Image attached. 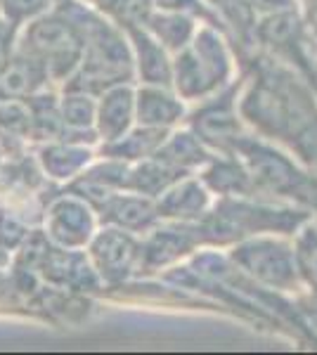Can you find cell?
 I'll list each match as a JSON object with an SVG mask.
<instances>
[{"instance_id":"7a4b0ae2","label":"cell","mask_w":317,"mask_h":355,"mask_svg":"<svg viewBox=\"0 0 317 355\" xmlns=\"http://www.w3.org/2000/svg\"><path fill=\"white\" fill-rule=\"evenodd\" d=\"M232 154L244 162L253 178L258 197L280 199L310 209L317 194V175L284 145L244 133Z\"/></svg>"},{"instance_id":"4fadbf2b","label":"cell","mask_w":317,"mask_h":355,"mask_svg":"<svg viewBox=\"0 0 317 355\" xmlns=\"http://www.w3.org/2000/svg\"><path fill=\"white\" fill-rule=\"evenodd\" d=\"M135 88L130 83L112 85L97 95V135L102 142L123 137L135 125Z\"/></svg>"},{"instance_id":"8fae6325","label":"cell","mask_w":317,"mask_h":355,"mask_svg":"<svg viewBox=\"0 0 317 355\" xmlns=\"http://www.w3.org/2000/svg\"><path fill=\"white\" fill-rule=\"evenodd\" d=\"M97 214H100V220L105 225H117L135 234H147L152 227H157L161 223L157 199L128 190L114 192L97 209Z\"/></svg>"},{"instance_id":"e0dca14e","label":"cell","mask_w":317,"mask_h":355,"mask_svg":"<svg viewBox=\"0 0 317 355\" xmlns=\"http://www.w3.org/2000/svg\"><path fill=\"white\" fill-rule=\"evenodd\" d=\"M93 162V152L78 142H45L38 150V164L53 180H74Z\"/></svg>"},{"instance_id":"44dd1931","label":"cell","mask_w":317,"mask_h":355,"mask_svg":"<svg viewBox=\"0 0 317 355\" xmlns=\"http://www.w3.org/2000/svg\"><path fill=\"white\" fill-rule=\"evenodd\" d=\"M28 114H31V125H28V137L36 142H53L62 140L65 135V119H62L60 97L55 93H33L26 97Z\"/></svg>"},{"instance_id":"ba28073f","label":"cell","mask_w":317,"mask_h":355,"mask_svg":"<svg viewBox=\"0 0 317 355\" xmlns=\"http://www.w3.org/2000/svg\"><path fill=\"white\" fill-rule=\"evenodd\" d=\"M45 232L55 246L83 249L95 234V209L78 194H62L45 211Z\"/></svg>"},{"instance_id":"d6986e66","label":"cell","mask_w":317,"mask_h":355,"mask_svg":"<svg viewBox=\"0 0 317 355\" xmlns=\"http://www.w3.org/2000/svg\"><path fill=\"white\" fill-rule=\"evenodd\" d=\"M189 173L175 168V166L166 164L164 159H159L157 154L149 159H142V162L130 164L128 178H126V187L128 192H137L145 194V197L157 199L159 194H164L173 182H178L180 178H185Z\"/></svg>"},{"instance_id":"cb8c5ba5","label":"cell","mask_w":317,"mask_h":355,"mask_svg":"<svg viewBox=\"0 0 317 355\" xmlns=\"http://www.w3.org/2000/svg\"><path fill=\"white\" fill-rule=\"evenodd\" d=\"M31 114L26 97H0V130L12 137H28Z\"/></svg>"},{"instance_id":"603a6c76","label":"cell","mask_w":317,"mask_h":355,"mask_svg":"<svg viewBox=\"0 0 317 355\" xmlns=\"http://www.w3.org/2000/svg\"><path fill=\"white\" fill-rule=\"evenodd\" d=\"M90 5L117 21L119 26L142 24L145 17L154 10V0H90Z\"/></svg>"},{"instance_id":"7402d4cb","label":"cell","mask_w":317,"mask_h":355,"mask_svg":"<svg viewBox=\"0 0 317 355\" xmlns=\"http://www.w3.org/2000/svg\"><path fill=\"white\" fill-rule=\"evenodd\" d=\"M298 272H301L303 289L317 294V223L310 218L293 237Z\"/></svg>"},{"instance_id":"8992f818","label":"cell","mask_w":317,"mask_h":355,"mask_svg":"<svg viewBox=\"0 0 317 355\" xmlns=\"http://www.w3.org/2000/svg\"><path fill=\"white\" fill-rule=\"evenodd\" d=\"M88 256L102 282L117 287L142 270V239L123 227L105 225L88 242Z\"/></svg>"},{"instance_id":"1f68e13d","label":"cell","mask_w":317,"mask_h":355,"mask_svg":"<svg viewBox=\"0 0 317 355\" xmlns=\"http://www.w3.org/2000/svg\"><path fill=\"white\" fill-rule=\"evenodd\" d=\"M88 3H90V0H88Z\"/></svg>"},{"instance_id":"5bb4252c","label":"cell","mask_w":317,"mask_h":355,"mask_svg":"<svg viewBox=\"0 0 317 355\" xmlns=\"http://www.w3.org/2000/svg\"><path fill=\"white\" fill-rule=\"evenodd\" d=\"M199 178L216 197H256L253 178L237 154H213Z\"/></svg>"},{"instance_id":"7c38bea8","label":"cell","mask_w":317,"mask_h":355,"mask_svg":"<svg viewBox=\"0 0 317 355\" xmlns=\"http://www.w3.org/2000/svg\"><path fill=\"white\" fill-rule=\"evenodd\" d=\"M135 57V73L145 85L173 88V55L142 24L123 26Z\"/></svg>"},{"instance_id":"277c9868","label":"cell","mask_w":317,"mask_h":355,"mask_svg":"<svg viewBox=\"0 0 317 355\" xmlns=\"http://www.w3.org/2000/svg\"><path fill=\"white\" fill-rule=\"evenodd\" d=\"M17 50L38 57L48 69L53 83H67L80 69L85 41L74 21H69L57 10H50L19 28Z\"/></svg>"},{"instance_id":"d4e9b609","label":"cell","mask_w":317,"mask_h":355,"mask_svg":"<svg viewBox=\"0 0 317 355\" xmlns=\"http://www.w3.org/2000/svg\"><path fill=\"white\" fill-rule=\"evenodd\" d=\"M50 3L53 0H3L0 3V15L22 28L26 21L50 12Z\"/></svg>"},{"instance_id":"4dcf8cb0","label":"cell","mask_w":317,"mask_h":355,"mask_svg":"<svg viewBox=\"0 0 317 355\" xmlns=\"http://www.w3.org/2000/svg\"><path fill=\"white\" fill-rule=\"evenodd\" d=\"M0 3H3V0H0Z\"/></svg>"},{"instance_id":"2e32d148","label":"cell","mask_w":317,"mask_h":355,"mask_svg":"<svg viewBox=\"0 0 317 355\" xmlns=\"http://www.w3.org/2000/svg\"><path fill=\"white\" fill-rule=\"evenodd\" d=\"M213 154L216 152H211L201 142V137L185 123L171 130L166 142L161 145V150L157 152V157L164 159L166 164L175 166V168L185 171V173H199L209 164Z\"/></svg>"},{"instance_id":"484cf974","label":"cell","mask_w":317,"mask_h":355,"mask_svg":"<svg viewBox=\"0 0 317 355\" xmlns=\"http://www.w3.org/2000/svg\"><path fill=\"white\" fill-rule=\"evenodd\" d=\"M293 301V311H296V318L301 322V329L310 331L313 341H317V294L315 291H298V294L291 296Z\"/></svg>"},{"instance_id":"9a60e30c","label":"cell","mask_w":317,"mask_h":355,"mask_svg":"<svg viewBox=\"0 0 317 355\" xmlns=\"http://www.w3.org/2000/svg\"><path fill=\"white\" fill-rule=\"evenodd\" d=\"M142 26H145L171 55H178L192 45L194 36H197V31L201 26V19L187 12L154 8L152 12L145 17Z\"/></svg>"},{"instance_id":"3957f363","label":"cell","mask_w":317,"mask_h":355,"mask_svg":"<svg viewBox=\"0 0 317 355\" xmlns=\"http://www.w3.org/2000/svg\"><path fill=\"white\" fill-rule=\"evenodd\" d=\"M225 251L234 268L256 287L282 296H293L303 291L293 237L256 234V237L241 239Z\"/></svg>"},{"instance_id":"9c48e42d","label":"cell","mask_w":317,"mask_h":355,"mask_svg":"<svg viewBox=\"0 0 317 355\" xmlns=\"http://www.w3.org/2000/svg\"><path fill=\"white\" fill-rule=\"evenodd\" d=\"M216 194L204 185L199 173H189L157 197V209L166 223H199L211 211Z\"/></svg>"},{"instance_id":"30bf717a","label":"cell","mask_w":317,"mask_h":355,"mask_svg":"<svg viewBox=\"0 0 317 355\" xmlns=\"http://www.w3.org/2000/svg\"><path fill=\"white\" fill-rule=\"evenodd\" d=\"M189 116V105L173 88L145 85L135 88V121L149 128L173 130Z\"/></svg>"},{"instance_id":"52a82bcc","label":"cell","mask_w":317,"mask_h":355,"mask_svg":"<svg viewBox=\"0 0 317 355\" xmlns=\"http://www.w3.org/2000/svg\"><path fill=\"white\" fill-rule=\"evenodd\" d=\"M201 246L206 244L197 223L169 220V225H164V220H161L157 227H152L142 237V270H169V268L178 266V263H185Z\"/></svg>"},{"instance_id":"83f0119b","label":"cell","mask_w":317,"mask_h":355,"mask_svg":"<svg viewBox=\"0 0 317 355\" xmlns=\"http://www.w3.org/2000/svg\"><path fill=\"white\" fill-rule=\"evenodd\" d=\"M17 38H19V26H15L12 21L0 15V76L17 53Z\"/></svg>"},{"instance_id":"f546056e","label":"cell","mask_w":317,"mask_h":355,"mask_svg":"<svg viewBox=\"0 0 317 355\" xmlns=\"http://www.w3.org/2000/svg\"><path fill=\"white\" fill-rule=\"evenodd\" d=\"M12 263V259H10V249H5V246H0V270H5V268Z\"/></svg>"},{"instance_id":"4316f807","label":"cell","mask_w":317,"mask_h":355,"mask_svg":"<svg viewBox=\"0 0 317 355\" xmlns=\"http://www.w3.org/2000/svg\"><path fill=\"white\" fill-rule=\"evenodd\" d=\"M26 234L28 230L24 223L19 220V216L0 206V246H5V249H17V246H22V242L26 239Z\"/></svg>"},{"instance_id":"6da1fadb","label":"cell","mask_w":317,"mask_h":355,"mask_svg":"<svg viewBox=\"0 0 317 355\" xmlns=\"http://www.w3.org/2000/svg\"><path fill=\"white\" fill-rule=\"evenodd\" d=\"M310 218L313 214L305 206L256 194V197H216L211 211L197 225L206 246L225 251L256 234L296 237V232Z\"/></svg>"},{"instance_id":"ffe728a7","label":"cell","mask_w":317,"mask_h":355,"mask_svg":"<svg viewBox=\"0 0 317 355\" xmlns=\"http://www.w3.org/2000/svg\"><path fill=\"white\" fill-rule=\"evenodd\" d=\"M169 133L171 130L149 128V125L135 123L123 137H119L114 142H105L102 145V157L121 159V162H128V164L142 162V159L154 157L161 150V145L166 142Z\"/></svg>"},{"instance_id":"ac0fdd59","label":"cell","mask_w":317,"mask_h":355,"mask_svg":"<svg viewBox=\"0 0 317 355\" xmlns=\"http://www.w3.org/2000/svg\"><path fill=\"white\" fill-rule=\"evenodd\" d=\"M50 73L38 57L17 50L10 67L0 76V97H28L45 90Z\"/></svg>"},{"instance_id":"f1b7e54d","label":"cell","mask_w":317,"mask_h":355,"mask_svg":"<svg viewBox=\"0 0 317 355\" xmlns=\"http://www.w3.org/2000/svg\"><path fill=\"white\" fill-rule=\"evenodd\" d=\"M249 5L256 17H268V15L286 12V10H298L301 8V0H249Z\"/></svg>"},{"instance_id":"5b68a950","label":"cell","mask_w":317,"mask_h":355,"mask_svg":"<svg viewBox=\"0 0 317 355\" xmlns=\"http://www.w3.org/2000/svg\"><path fill=\"white\" fill-rule=\"evenodd\" d=\"M239 81H234L230 88L221 90L209 100L199 102L197 110L189 114L185 121L201 137V142L216 154H232L239 137L249 133L237 110Z\"/></svg>"}]
</instances>
